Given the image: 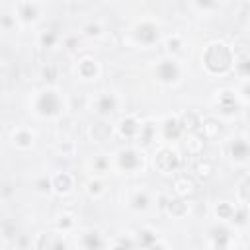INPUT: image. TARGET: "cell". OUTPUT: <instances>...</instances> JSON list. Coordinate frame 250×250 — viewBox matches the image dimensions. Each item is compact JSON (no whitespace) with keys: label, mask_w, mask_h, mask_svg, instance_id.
<instances>
[{"label":"cell","mask_w":250,"mask_h":250,"mask_svg":"<svg viewBox=\"0 0 250 250\" xmlns=\"http://www.w3.org/2000/svg\"><path fill=\"white\" fill-rule=\"evenodd\" d=\"M133 35H135V39H137L139 43H143V45H152V43L158 41V35H160V33H158V27H156L154 23L143 21V23H139V25L135 27Z\"/></svg>","instance_id":"obj_4"},{"label":"cell","mask_w":250,"mask_h":250,"mask_svg":"<svg viewBox=\"0 0 250 250\" xmlns=\"http://www.w3.org/2000/svg\"><path fill=\"white\" fill-rule=\"evenodd\" d=\"M14 143H18L20 146H29V145L33 143V135H31L29 131H23V129H20V131L14 135Z\"/></svg>","instance_id":"obj_15"},{"label":"cell","mask_w":250,"mask_h":250,"mask_svg":"<svg viewBox=\"0 0 250 250\" xmlns=\"http://www.w3.org/2000/svg\"><path fill=\"white\" fill-rule=\"evenodd\" d=\"M213 236H215V246H217V250H225V248H227V242H229V232L221 227V229H215V230H213Z\"/></svg>","instance_id":"obj_13"},{"label":"cell","mask_w":250,"mask_h":250,"mask_svg":"<svg viewBox=\"0 0 250 250\" xmlns=\"http://www.w3.org/2000/svg\"><path fill=\"white\" fill-rule=\"evenodd\" d=\"M117 162H119V168L121 170L135 172V170H139L143 166V156L137 150H133V148H123L117 154Z\"/></svg>","instance_id":"obj_3"},{"label":"cell","mask_w":250,"mask_h":250,"mask_svg":"<svg viewBox=\"0 0 250 250\" xmlns=\"http://www.w3.org/2000/svg\"><path fill=\"white\" fill-rule=\"evenodd\" d=\"M156 74L162 82L172 84L180 78V66L174 61H160V64L156 66Z\"/></svg>","instance_id":"obj_5"},{"label":"cell","mask_w":250,"mask_h":250,"mask_svg":"<svg viewBox=\"0 0 250 250\" xmlns=\"http://www.w3.org/2000/svg\"><path fill=\"white\" fill-rule=\"evenodd\" d=\"M139 242H143V246H152L156 242V236L150 230H141L139 232Z\"/></svg>","instance_id":"obj_18"},{"label":"cell","mask_w":250,"mask_h":250,"mask_svg":"<svg viewBox=\"0 0 250 250\" xmlns=\"http://www.w3.org/2000/svg\"><path fill=\"white\" fill-rule=\"evenodd\" d=\"M203 62L209 72L223 74L232 64V53L225 43H211L203 55Z\"/></svg>","instance_id":"obj_1"},{"label":"cell","mask_w":250,"mask_h":250,"mask_svg":"<svg viewBox=\"0 0 250 250\" xmlns=\"http://www.w3.org/2000/svg\"><path fill=\"white\" fill-rule=\"evenodd\" d=\"M78 70H80V74H82L84 78H92V76L96 74V64H94V61L84 59V61L78 64Z\"/></svg>","instance_id":"obj_14"},{"label":"cell","mask_w":250,"mask_h":250,"mask_svg":"<svg viewBox=\"0 0 250 250\" xmlns=\"http://www.w3.org/2000/svg\"><path fill=\"white\" fill-rule=\"evenodd\" d=\"M164 131H166V139H170V137H178V133H180V123H178L176 119H166V123H164Z\"/></svg>","instance_id":"obj_16"},{"label":"cell","mask_w":250,"mask_h":250,"mask_svg":"<svg viewBox=\"0 0 250 250\" xmlns=\"http://www.w3.org/2000/svg\"><path fill=\"white\" fill-rule=\"evenodd\" d=\"M35 107H37V111L41 115H55V113L61 111V100H59L55 90H47V92H43L39 96Z\"/></svg>","instance_id":"obj_2"},{"label":"cell","mask_w":250,"mask_h":250,"mask_svg":"<svg viewBox=\"0 0 250 250\" xmlns=\"http://www.w3.org/2000/svg\"><path fill=\"white\" fill-rule=\"evenodd\" d=\"M119 129H121V135H125V137H135L139 131H141V125L135 121V119H123L121 123H119Z\"/></svg>","instance_id":"obj_10"},{"label":"cell","mask_w":250,"mask_h":250,"mask_svg":"<svg viewBox=\"0 0 250 250\" xmlns=\"http://www.w3.org/2000/svg\"><path fill=\"white\" fill-rule=\"evenodd\" d=\"M98 111L102 113V115H107V113H111L113 109H115V98L111 96V94H104L100 100H98Z\"/></svg>","instance_id":"obj_8"},{"label":"cell","mask_w":250,"mask_h":250,"mask_svg":"<svg viewBox=\"0 0 250 250\" xmlns=\"http://www.w3.org/2000/svg\"><path fill=\"white\" fill-rule=\"evenodd\" d=\"M133 207L135 209H146L148 207V195L143 191V193H137L133 197Z\"/></svg>","instance_id":"obj_17"},{"label":"cell","mask_w":250,"mask_h":250,"mask_svg":"<svg viewBox=\"0 0 250 250\" xmlns=\"http://www.w3.org/2000/svg\"><path fill=\"white\" fill-rule=\"evenodd\" d=\"M113 250H123V248H113Z\"/></svg>","instance_id":"obj_20"},{"label":"cell","mask_w":250,"mask_h":250,"mask_svg":"<svg viewBox=\"0 0 250 250\" xmlns=\"http://www.w3.org/2000/svg\"><path fill=\"white\" fill-rule=\"evenodd\" d=\"M35 188H37V191H41V193H47V191L51 189V182H49L47 178H43V180H37V182H35Z\"/></svg>","instance_id":"obj_19"},{"label":"cell","mask_w":250,"mask_h":250,"mask_svg":"<svg viewBox=\"0 0 250 250\" xmlns=\"http://www.w3.org/2000/svg\"><path fill=\"white\" fill-rule=\"evenodd\" d=\"M18 10H20V16L23 21H31L37 18V6L35 4H18Z\"/></svg>","instance_id":"obj_11"},{"label":"cell","mask_w":250,"mask_h":250,"mask_svg":"<svg viewBox=\"0 0 250 250\" xmlns=\"http://www.w3.org/2000/svg\"><path fill=\"white\" fill-rule=\"evenodd\" d=\"M156 166L162 170V172H172L176 166H178V158L172 150H162L158 152L156 156Z\"/></svg>","instance_id":"obj_7"},{"label":"cell","mask_w":250,"mask_h":250,"mask_svg":"<svg viewBox=\"0 0 250 250\" xmlns=\"http://www.w3.org/2000/svg\"><path fill=\"white\" fill-rule=\"evenodd\" d=\"M82 242H84L86 250H100V246H102L100 232H98V230H88V232L82 236Z\"/></svg>","instance_id":"obj_9"},{"label":"cell","mask_w":250,"mask_h":250,"mask_svg":"<svg viewBox=\"0 0 250 250\" xmlns=\"http://www.w3.org/2000/svg\"><path fill=\"white\" fill-rule=\"evenodd\" d=\"M70 186H72V180H70L68 174H59V176H55L53 188H57V191H61V193H62V191H68Z\"/></svg>","instance_id":"obj_12"},{"label":"cell","mask_w":250,"mask_h":250,"mask_svg":"<svg viewBox=\"0 0 250 250\" xmlns=\"http://www.w3.org/2000/svg\"><path fill=\"white\" fill-rule=\"evenodd\" d=\"M230 154H232V158L236 162H246V158H248V143H246L244 137H238V139H234L230 143Z\"/></svg>","instance_id":"obj_6"}]
</instances>
